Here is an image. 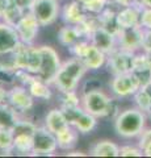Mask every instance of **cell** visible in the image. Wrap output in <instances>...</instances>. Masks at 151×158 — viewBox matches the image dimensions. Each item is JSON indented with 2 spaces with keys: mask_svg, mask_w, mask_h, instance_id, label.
Masks as SVG:
<instances>
[{
  "mask_svg": "<svg viewBox=\"0 0 151 158\" xmlns=\"http://www.w3.org/2000/svg\"><path fill=\"white\" fill-rule=\"evenodd\" d=\"M67 156H70V157H72V156H74V157H77V156H79V157H83V156H85V154H84L83 152H80V150H75V152L69 150V153H67Z\"/></svg>",
  "mask_w": 151,
  "mask_h": 158,
  "instance_id": "obj_39",
  "label": "cell"
},
{
  "mask_svg": "<svg viewBox=\"0 0 151 158\" xmlns=\"http://www.w3.org/2000/svg\"><path fill=\"white\" fill-rule=\"evenodd\" d=\"M62 110L67 117L69 124L74 127L80 135L91 133L97 125V117L87 112L81 106L72 108H62Z\"/></svg>",
  "mask_w": 151,
  "mask_h": 158,
  "instance_id": "obj_6",
  "label": "cell"
},
{
  "mask_svg": "<svg viewBox=\"0 0 151 158\" xmlns=\"http://www.w3.org/2000/svg\"><path fill=\"white\" fill-rule=\"evenodd\" d=\"M57 38H58V42H59L62 46L70 49L74 46L79 40H81L83 36L80 34L79 29L76 28V25H69V24H66L65 27H62L59 31H58Z\"/></svg>",
  "mask_w": 151,
  "mask_h": 158,
  "instance_id": "obj_20",
  "label": "cell"
},
{
  "mask_svg": "<svg viewBox=\"0 0 151 158\" xmlns=\"http://www.w3.org/2000/svg\"><path fill=\"white\" fill-rule=\"evenodd\" d=\"M72 57L79 58L84 63L87 70L96 71L106 65V58L108 56L101 52L99 48H96L88 38L79 40L72 48H70Z\"/></svg>",
  "mask_w": 151,
  "mask_h": 158,
  "instance_id": "obj_3",
  "label": "cell"
},
{
  "mask_svg": "<svg viewBox=\"0 0 151 158\" xmlns=\"http://www.w3.org/2000/svg\"><path fill=\"white\" fill-rule=\"evenodd\" d=\"M81 107L97 118L110 116L114 110L113 99H110L100 88L85 91L81 98Z\"/></svg>",
  "mask_w": 151,
  "mask_h": 158,
  "instance_id": "obj_4",
  "label": "cell"
},
{
  "mask_svg": "<svg viewBox=\"0 0 151 158\" xmlns=\"http://www.w3.org/2000/svg\"><path fill=\"white\" fill-rule=\"evenodd\" d=\"M30 12L34 15L41 27H49L61 16V6L59 2L55 0H34Z\"/></svg>",
  "mask_w": 151,
  "mask_h": 158,
  "instance_id": "obj_9",
  "label": "cell"
},
{
  "mask_svg": "<svg viewBox=\"0 0 151 158\" xmlns=\"http://www.w3.org/2000/svg\"><path fill=\"white\" fill-rule=\"evenodd\" d=\"M133 62H134V53L122 50L117 48L114 52L108 54L106 58V65L113 75L126 74L133 71Z\"/></svg>",
  "mask_w": 151,
  "mask_h": 158,
  "instance_id": "obj_11",
  "label": "cell"
},
{
  "mask_svg": "<svg viewBox=\"0 0 151 158\" xmlns=\"http://www.w3.org/2000/svg\"><path fill=\"white\" fill-rule=\"evenodd\" d=\"M55 136H57V142H58V149L69 152L75 148L77 138H79V132H77L74 127L69 125L66 129L57 133Z\"/></svg>",
  "mask_w": 151,
  "mask_h": 158,
  "instance_id": "obj_21",
  "label": "cell"
},
{
  "mask_svg": "<svg viewBox=\"0 0 151 158\" xmlns=\"http://www.w3.org/2000/svg\"><path fill=\"white\" fill-rule=\"evenodd\" d=\"M151 142V129H145L142 133L139 135V142H138V146L141 149H143V148L150 144Z\"/></svg>",
  "mask_w": 151,
  "mask_h": 158,
  "instance_id": "obj_31",
  "label": "cell"
},
{
  "mask_svg": "<svg viewBox=\"0 0 151 158\" xmlns=\"http://www.w3.org/2000/svg\"><path fill=\"white\" fill-rule=\"evenodd\" d=\"M18 118V112L12 106L8 103H0V129L13 131Z\"/></svg>",
  "mask_w": 151,
  "mask_h": 158,
  "instance_id": "obj_22",
  "label": "cell"
},
{
  "mask_svg": "<svg viewBox=\"0 0 151 158\" xmlns=\"http://www.w3.org/2000/svg\"><path fill=\"white\" fill-rule=\"evenodd\" d=\"M142 50L146 53H151V29L145 31V38H143V48Z\"/></svg>",
  "mask_w": 151,
  "mask_h": 158,
  "instance_id": "obj_33",
  "label": "cell"
},
{
  "mask_svg": "<svg viewBox=\"0 0 151 158\" xmlns=\"http://www.w3.org/2000/svg\"><path fill=\"white\" fill-rule=\"evenodd\" d=\"M120 157H143V150L139 146L125 145L120 148Z\"/></svg>",
  "mask_w": 151,
  "mask_h": 158,
  "instance_id": "obj_29",
  "label": "cell"
},
{
  "mask_svg": "<svg viewBox=\"0 0 151 158\" xmlns=\"http://www.w3.org/2000/svg\"><path fill=\"white\" fill-rule=\"evenodd\" d=\"M20 44L21 41L17 34L16 28L4 23L2 20L0 21V56L13 53Z\"/></svg>",
  "mask_w": 151,
  "mask_h": 158,
  "instance_id": "obj_14",
  "label": "cell"
},
{
  "mask_svg": "<svg viewBox=\"0 0 151 158\" xmlns=\"http://www.w3.org/2000/svg\"><path fill=\"white\" fill-rule=\"evenodd\" d=\"M85 71L87 67L84 66V63L79 58L72 57L61 65L59 71H58L53 85L59 90V92L76 91L79 82L84 77Z\"/></svg>",
  "mask_w": 151,
  "mask_h": 158,
  "instance_id": "obj_2",
  "label": "cell"
},
{
  "mask_svg": "<svg viewBox=\"0 0 151 158\" xmlns=\"http://www.w3.org/2000/svg\"><path fill=\"white\" fill-rule=\"evenodd\" d=\"M141 88H142V90L145 91V94L147 95L149 100H150V103H151V79H150L149 82H146L145 85H143L142 87H141Z\"/></svg>",
  "mask_w": 151,
  "mask_h": 158,
  "instance_id": "obj_35",
  "label": "cell"
},
{
  "mask_svg": "<svg viewBox=\"0 0 151 158\" xmlns=\"http://www.w3.org/2000/svg\"><path fill=\"white\" fill-rule=\"evenodd\" d=\"M58 149L57 136L46 127H37L33 133L32 156H53Z\"/></svg>",
  "mask_w": 151,
  "mask_h": 158,
  "instance_id": "obj_8",
  "label": "cell"
},
{
  "mask_svg": "<svg viewBox=\"0 0 151 158\" xmlns=\"http://www.w3.org/2000/svg\"><path fill=\"white\" fill-rule=\"evenodd\" d=\"M7 103L12 106L17 112H26L30 111L34 104V98L25 86H13L11 90H8V99Z\"/></svg>",
  "mask_w": 151,
  "mask_h": 158,
  "instance_id": "obj_13",
  "label": "cell"
},
{
  "mask_svg": "<svg viewBox=\"0 0 151 158\" xmlns=\"http://www.w3.org/2000/svg\"><path fill=\"white\" fill-rule=\"evenodd\" d=\"M149 71L151 74V54H149Z\"/></svg>",
  "mask_w": 151,
  "mask_h": 158,
  "instance_id": "obj_41",
  "label": "cell"
},
{
  "mask_svg": "<svg viewBox=\"0 0 151 158\" xmlns=\"http://www.w3.org/2000/svg\"><path fill=\"white\" fill-rule=\"evenodd\" d=\"M7 4H8V0H0V20L3 19L4 11H6V8H7Z\"/></svg>",
  "mask_w": 151,
  "mask_h": 158,
  "instance_id": "obj_37",
  "label": "cell"
},
{
  "mask_svg": "<svg viewBox=\"0 0 151 158\" xmlns=\"http://www.w3.org/2000/svg\"><path fill=\"white\" fill-rule=\"evenodd\" d=\"M69 125L70 124L67 121V117L62 108H53L45 116V127L50 132L54 133V135L66 129Z\"/></svg>",
  "mask_w": 151,
  "mask_h": 158,
  "instance_id": "obj_18",
  "label": "cell"
},
{
  "mask_svg": "<svg viewBox=\"0 0 151 158\" xmlns=\"http://www.w3.org/2000/svg\"><path fill=\"white\" fill-rule=\"evenodd\" d=\"M89 41L93 44L96 48H99L101 52H104L106 56L110 54L112 52H114L117 48V36L113 33H110L109 31H106L103 27H99L89 36Z\"/></svg>",
  "mask_w": 151,
  "mask_h": 158,
  "instance_id": "obj_16",
  "label": "cell"
},
{
  "mask_svg": "<svg viewBox=\"0 0 151 158\" xmlns=\"http://www.w3.org/2000/svg\"><path fill=\"white\" fill-rule=\"evenodd\" d=\"M139 25L142 27L145 31H150L151 29V8H143L142 11H141Z\"/></svg>",
  "mask_w": 151,
  "mask_h": 158,
  "instance_id": "obj_30",
  "label": "cell"
},
{
  "mask_svg": "<svg viewBox=\"0 0 151 158\" xmlns=\"http://www.w3.org/2000/svg\"><path fill=\"white\" fill-rule=\"evenodd\" d=\"M138 3L143 8H151V0H138Z\"/></svg>",
  "mask_w": 151,
  "mask_h": 158,
  "instance_id": "obj_40",
  "label": "cell"
},
{
  "mask_svg": "<svg viewBox=\"0 0 151 158\" xmlns=\"http://www.w3.org/2000/svg\"><path fill=\"white\" fill-rule=\"evenodd\" d=\"M26 88L34 99L49 100V99L51 98V90L49 88V83L43 82L42 79H40L37 75H34L30 79V82L26 85Z\"/></svg>",
  "mask_w": 151,
  "mask_h": 158,
  "instance_id": "obj_23",
  "label": "cell"
},
{
  "mask_svg": "<svg viewBox=\"0 0 151 158\" xmlns=\"http://www.w3.org/2000/svg\"><path fill=\"white\" fill-rule=\"evenodd\" d=\"M110 4H113V6H118L120 8L122 7H129L131 4H134L137 0H109Z\"/></svg>",
  "mask_w": 151,
  "mask_h": 158,
  "instance_id": "obj_34",
  "label": "cell"
},
{
  "mask_svg": "<svg viewBox=\"0 0 151 158\" xmlns=\"http://www.w3.org/2000/svg\"><path fill=\"white\" fill-rule=\"evenodd\" d=\"M109 4V0H88L85 4H83V7L88 15H100Z\"/></svg>",
  "mask_w": 151,
  "mask_h": 158,
  "instance_id": "obj_26",
  "label": "cell"
},
{
  "mask_svg": "<svg viewBox=\"0 0 151 158\" xmlns=\"http://www.w3.org/2000/svg\"><path fill=\"white\" fill-rule=\"evenodd\" d=\"M87 13L83 4H80L76 0L67 2L65 6L61 8V17L66 24L69 25H77L87 17Z\"/></svg>",
  "mask_w": 151,
  "mask_h": 158,
  "instance_id": "obj_17",
  "label": "cell"
},
{
  "mask_svg": "<svg viewBox=\"0 0 151 158\" xmlns=\"http://www.w3.org/2000/svg\"><path fill=\"white\" fill-rule=\"evenodd\" d=\"M141 87H142V82H141L137 74L133 71L120 74V75H113V79L110 82L112 94L118 99L134 96V94Z\"/></svg>",
  "mask_w": 151,
  "mask_h": 158,
  "instance_id": "obj_7",
  "label": "cell"
},
{
  "mask_svg": "<svg viewBox=\"0 0 151 158\" xmlns=\"http://www.w3.org/2000/svg\"><path fill=\"white\" fill-rule=\"evenodd\" d=\"M14 135L11 129H0V150L11 153L13 150Z\"/></svg>",
  "mask_w": 151,
  "mask_h": 158,
  "instance_id": "obj_27",
  "label": "cell"
},
{
  "mask_svg": "<svg viewBox=\"0 0 151 158\" xmlns=\"http://www.w3.org/2000/svg\"><path fill=\"white\" fill-rule=\"evenodd\" d=\"M76 2H79L80 4H85L87 2H88V0H76Z\"/></svg>",
  "mask_w": 151,
  "mask_h": 158,
  "instance_id": "obj_42",
  "label": "cell"
},
{
  "mask_svg": "<svg viewBox=\"0 0 151 158\" xmlns=\"http://www.w3.org/2000/svg\"><path fill=\"white\" fill-rule=\"evenodd\" d=\"M7 99H8V90H6L0 85V103H7Z\"/></svg>",
  "mask_w": 151,
  "mask_h": 158,
  "instance_id": "obj_36",
  "label": "cell"
},
{
  "mask_svg": "<svg viewBox=\"0 0 151 158\" xmlns=\"http://www.w3.org/2000/svg\"><path fill=\"white\" fill-rule=\"evenodd\" d=\"M145 29L138 25L128 29H120L117 34V46L130 53H138L143 48Z\"/></svg>",
  "mask_w": 151,
  "mask_h": 158,
  "instance_id": "obj_10",
  "label": "cell"
},
{
  "mask_svg": "<svg viewBox=\"0 0 151 158\" xmlns=\"http://www.w3.org/2000/svg\"><path fill=\"white\" fill-rule=\"evenodd\" d=\"M142 9H143V7L138 3V0L129 7L120 8V11H117V15H116L118 28L128 29V28L138 27L139 21H141V11H142Z\"/></svg>",
  "mask_w": 151,
  "mask_h": 158,
  "instance_id": "obj_15",
  "label": "cell"
},
{
  "mask_svg": "<svg viewBox=\"0 0 151 158\" xmlns=\"http://www.w3.org/2000/svg\"><path fill=\"white\" fill-rule=\"evenodd\" d=\"M13 150L20 154H30L33 149V135L28 133H13Z\"/></svg>",
  "mask_w": 151,
  "mask_h": 158,
  "instance_id": "obj_24",
  "label": "cell"
},
{
  "mask_svg": "<svg viewBox=\"0 0 151 158\" xmlns=\"http://www.w3.org/2000/svg\"><path fill=\"white\" fill-rule=\"evenodd\" d=\"M17 31V34L20 37V41L25 45H33L36 41V38L40 32V23L34 17V15L32 12H26L24 16L20 19L16 25H14Z\"/></svg>",
  "mask_w": 151,
  "mask_h": 158,
  "instance_id": "obj_12",
  "label": "cell"
},
{
  "mask_svg": "<svg viewBox=\"0 0 151 158\" xmlns=\"http://www.w3.org/2000/svg\"><path fill=\"white\" fill-rule=\"evenodd\" d=\"M18 8H21L24 12H30V8L34 3V0H12Z\"/></svg>",
  "mask_w": 151,
  "mask_h": 158,
  "instance_id": "obj_32",
  "label": "cell"
},
{
  "mask_svg": "<svg viewBox=\"0 0 151 158\" xmlns=\"http://www.w3.org/2000/svg\"><path fill=\"white\" fill-rule=\"evenodd\" d=\"M147 115L139 108H128L120 112L114 118V131L120 137L130 140L139 137L146 129Z\"/></svg>",
  "mask_w": 151,
  "mask_h": 158,
  "instance_id": "obj_1",
  "label": "cell"
},
{
  "mask_svg": "<svg viewBox=\"0 0 151 158\" xmlns=\"http://www.w3.org/2000/svg\"><path fill=\"white\" fill-rule=\"evenodd\" d=\"M142 150H143V156H146V157H151V142L146 145Z\"/></svg>",
  "mask_w": 151,
  "mask_h": 158,
  "instance_id": "obj_38",
  "label": "cell"
},
{
  "mask_svg": "<svg viewBox=\"0 0 151 158\" xmlns=\"http://www.w3.org/2000/svg\"><path fill=\"white\" fill-rule=\"evenodd\" d=\"M55 2H61V0H55Z\"/></svg>",
  "mask_w": 151,
  "mask_h": 158,
  "instance_id": "obj_43",
  "label": "cell"
},
{
  "mask_svg": "<svg viewBox=\"0 0 151 158\" xmlns=\"http://www.w3.org/2000/svg\"><path fill=\"white\" fill-rule=\"evenodd\" d=\"M89 154L93 157H120V146L110 140H100L92 145Z\"/></svg>",
  "mask_w": 151,
  "mask_h": 158,
  "instance_id": "obj_19",
  "label": "cell"
},
{
  "mask_svg": "<svg viewBox=\"0 0 151 158\" xmlns=\"http://www.w3.org/2000/svg\"><path fill=\"white\" fill-rule=\"evenodd\" d=\"M38 49L41 53V67L37 77L49 85H53L62 65L61 57L54 48L49 45H41L38 46Z\"/></svg>",
  "mask_w": 151,
  "mask_h": 158,
  "instance_id": "obj_5",
  "label": "cell"
},
{
  "mask_svg": "<svg viewBox=\"0 0 151 158\" xmlns=\"http://www.w3.org/2000/svg\"><path fill=\"white\" fill-rule=\"evenodd\" d=\"M26 12H24L21 8H18L16 4H14L12 0H8V4H7V8L4 11V15H3V21L9 24V25L14 27L16 24L20 21V19L25 15Z\"/></svg>",
  "mask_w": 151,
  "mask_h": 158,
  "instance_id": "obj_25",
  "label": "cell"
},
{
  "mask_svg": "<svg viewBox=\"0 0 151 158\" xmlns=\"http://www.w3.org/2000/svg\"><path fill=\"white\" fill-rule=\"evenodd\" d=\"M61 108H72L81 104V99L77 98L75 91L71 92H61Z\"/></svg>",
  "mask_w": 151,
  "mask_h": 158,
  "instance_id": "obj_28",
  "label": "cell"
}]
</instances>
